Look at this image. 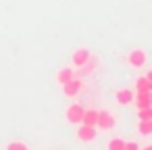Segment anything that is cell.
<instances>
[{
	"label": "cell",
	"mask_w": 152,
	"mask_h": 150,
	"mask_svg": "<svg viewBox=\"0 0 152 150\" xmlns=\"http://www.w3.org/2000/svg\"><path fill=\"white\" fill-rule=\"evenodd\" d=\"M7 150H29V146L21 140H15V142H9L7 144Z\"/></svg>",
	"instance_id": "5bb4252c"
},
{
	"label": "cell",
	"mask_w": 152,
	"mask_h": 150,
	"mask_svg": "<svg viewBox=\"0 0 152 150\" xmlns=\"http://www.w3.org/2000/svg\"><path fill=\"white\" fill-rule=\"evenodd\" d=\"M81 123H83V125H92V127H96V123H98V110H96V108H86V110H83V119H81Z\"/></svg>",
	"instance_id": "30bf717a"
},
{
	"label": "cell",
	"mask_w": 152,
	"mask_h": 150,
	"mask_svg": "<svg viewBox=\"0 0 152 150\" xmlns=\"http://www.w3.org/2000/svg\"><path fill=\"white\" fill-rule=\"evenodd\" d=\"M125 150H140V146L135 142H125Z\"/></svg>",
	"instance_id": "e0dca14e"
},
{
	"label": "cell",
	"mask_w": 152,
	"mask_h": 150,
	"mask_svg": "<svg viewBox=\"0 0 152 150\" xmlns=\"http://www.w3.org/2000/svg\"><path fill=\"white\" fill-rule=\"evenodd\" d=\"M90 59H92V52H90L88 48H77V50L71 54V63H73V67H83Z\"/></svg>",
	"instance_id": "5b68a950"
},
{
	"label": "cell",
	"mask_w": 152,
	"mask_h": 150,
	"mask_svg": "<svg viewBox=\"0 0 152 150\" xmlns=\"http://www.w3.org/2000/svg\"><path fill=\"white\" fill-rule=\"evenodd\" d=\"M75 77V71H73V67H63L58 73H56V81L63 86V83H67V81H71Z\"/></svg>",
	"instance_id": "9c48e42d"
},
{
	"label": "cell",
	"mask_w": 152,
	"mask_h": 150,
	"mask_svg": "<svg viewBox=\"0 0 152 150\" xmlns=\"http://www.w3.org/2000/svg\"><path fill=\"white\" fill-rule=\"evenodd\" d=\"M96 135H98V131H96V127H92V125H79V129H77V140L79 142H94L96 140Z\"/></svg>",
	"instance_id": "8992f818"
},
{
	"label": "cell",
	"mask_w": 152,
	"mask_h": 150,
	"mask_svg": "<svg viewBox=\"0 0 152 150\" xmlns=\"http://www.w3.org/2000/svg\"><path fill=\"white\" fill-rule=\"evenodd\" d=\"M137 117H140V121L152 119V106H148V108H137Z\"/></svg>",
	"instance_id": "2e32d148"
},
{
	"label": "cell",
	"mask_w": 152,
	"mask_h": 150,
	"mask_svg": "<svg viewBox=\"0 0 152 150\" xmlns=\"http://www.w3.org/2000/svg\"><path fill=\"white\" fill-rule=\"evenodd\" d=\"M108 150H125V142L121 138H113L108 142Z\"/></svg>",
	"instance_id": "9a60e30c"
},
{
	"label": "cell",
	"mask_w": 152,
	"mask_h": 150,
	"mask_svg": "<svg viewBox=\"0 0 152 150\" xmlns=\"http://www.w3.org/2000/svg\"><path fill=\"white\" fill-rule=\"evenodd\" d=\"M96 127L104 129V131L113 129L115 127V115L110 110H98V123H96Z\"/></svg>",
	"instance_id": "277c9868"
},
{
	"label": "cell",
	"mask_w": 152,
	"mask_h": 150,
	"mask_svg": "<svg viewBox=\"0 0 152 150\" xmlns=\"http://www.w3.org/2000/svg\"><path fill=\"white\" fill-rule=\"evenodd\" d=\"M133 96H135V94H133L131 90L121 88V90H117V96H115V98H117L119 104H131V102H133Z\"/></svg>",
	"instance_id": "ba28073f"
},
{
	"label": "cell",
	"mask_w": 152,
	"mask_h": 150,
	"mask_svg": "<svg viewBox=\"0 0 152 150\" xmlns=\"http://www.w3.org/2000/svg\"><path fill=\"white\" fill-rule=\"evenodd\" d=\"M133 102L137 108H148L152 106V92H137L133 96Z\"/></svg>",
	"instance_id": "52a82bcc"
},
{
	"label": "cell",
	"mask_w": 152,
	"mask_h": 150,
	"mask_svg": "<svg viewBox=\"0 0 152 150\" xmlns=\"http://www.w3.org/2000/svg\"><path fill=\"white\" fill-rule=\"evenodd\" d=\"M137 131L142 135H152V119L148 121H137Z\"/></svg>",
	"instance_id": "7c38bea8"
},
{
	"label": "cell",
	"mask_w": 152,
	"mask_h": 150,
	"mask_svg": "<svg viewBox=\"0 0 152 150\" xmlns=\"http://www.w3.org/2000/svg\"><path fill=\"white\" fill-rule=\"evenodd\" d=\"M81 90H83V81H81V77H77V75H75L71 81L63 83V94L69 96V98H75Z\"/></svg>",
	"instance_id": "6da1fadb"
},
{
	"label": "cell",
	"mask_w": 152,
	"mask_h": 150,
	"mask_svg": "<svg viewBox=\"0 0 152 150\" xmlns=\"http://www.w3.org/2000/svg\"><path fill=\"white\" fill-rule=\"evenodd\" d=\"M140 150H152V144H148V146H144V148H140Z\"/></svg>",
	"instance_id": "d6986e66"
},
{
	"label": "cell",
	"mask_w": 152,
	"mask_h": 150,
	"mask_svg": "<svg viewBox=\"0 0 152 150\" xmlns=\"http://www.w3.org/2000/svg\"><path fill=\"white\" fill-rule=\"evenodd\" d=\"M83 106L81 104H71L69 108H67V113H65V117H67V121L69 123H73V125H81V119H83Z\"/></svg>",
	"instance_id": "3957f363"
},
{
	"label": "cell",
	"mask_w": 152,
	"mask_h": 150,
	"mask_svg": "<svg viewBox=\"0 0 152 150\" xmlns=\"http://www.w3.org/2000/svg\"><path fill=\"white\" fill-rule=\"evenodd\" d=\"M135 90L137 92H152V83L148 81V77H140L135 81Z\"/></svg>",
	"instance_id": "4fadbf2b"
},
{
	"label": "cell",
	"mask_w": 152,
	"mask_h": 150,
	"mask_svg": "<svg viewBox=\"0 0 152 150\" xmlns=\"http://www.w3.org/2000/svg\"><path fill=\"white\" fill-rule=\"evenodd\" d=\"M146 61H148V56H146V52H144L142 48H133V50L127 54V63H129L131 67H135V69L144 67Z\"/></svg>",
	"instance_id": "7a4b0ae2"
},
{
	"label": "cell",
	"mask_w": 152,
	"mask_h": 150,
	"mask_svg": "<svg viewBox=\"0 0 152 150\" xmlns=\"http://www.w3.org/2000/svg\"><path fill=\"white\" fill-rule=\"evenodd\" d=\"M146 77H148V81L152 83V71H148V75H146Z\"/></svg>",
	"instance_id": "ac0fdd59"
},
{
	"label": "cell",
	"mask_w": 152,
	"mask_h": 150,
	"mask_svg": "<svg viewBox=\"0 0 152 150\" xmlns=\"http://www.w3.org/2000/svg\"><path fill=\"white\" fill-rule=\"evenodd\" d=\"M94 69H96V61H94V59H90L83 67H77V77L90 75V73H94Z\"/></svg>",
	"instance_id": "8fae6325"
}]
</instances>
